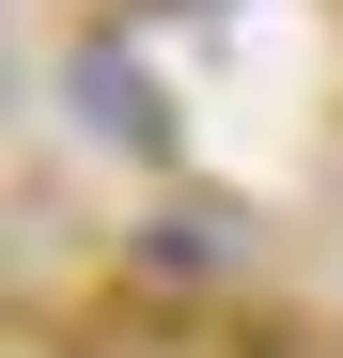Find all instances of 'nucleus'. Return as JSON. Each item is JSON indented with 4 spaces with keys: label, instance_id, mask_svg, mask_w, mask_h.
<instances>
[{
    "label": "nucleus",
    "instance_id": "obj_3",
    "mask_svg": "<svg viewBox=\"0 0 343 358\" xmlns=\"http://www.w3.org/2000/svg\"><path fill=\"white\" fill-rule=\"evenodd\" d=\"M156 16H218V0H156Z\"/></svg>",
    "mask_w": 343,
    "mask_h": 358
},
{
    "label": "nucleus",
    "instance_id": "obj_1",
    "mask_svg": "<svg viewBox=\"0 0 343 358\" xmlns=\"http://www.w3.org/2000/svg\"><path fill=\"white\" fill-rule=\"evenodd\" d=\"M63 109H78V141H94V156H141V171H172V156H188L172 78L141 63V31H125V16H94V31L63 47Z\"/></svg>",
    "mask_w": 343,
    "mask_h": 358
},
{
    "label": "nucleus",
    "instance_id": "obj_2",
    "mask_svg": "<svg viewBox=\"0 0 343 358\" xmlns=\"http://www.w3.org/2000/svg\"><path fill=\"white\" fill-rule=\"evenodd\" d=\"M125 280L156 296V312L234 296V280H250V203H156V218H141V250H125Z\"/></svg>",
    "mask_w": 343,
    "mask_h": 358
}]
</instances>
